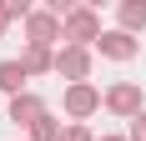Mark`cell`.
I'll return each mask as SVG.
<instances>
[{
  "mask_svg": "<svg viewBox=\"0 0 146 141\" xmlns=\"http://www.w3.org/2000/svg\"><path fill=\"white\" fill-rule=\"evenodd\" d=\"M60 131H66V126H60L56 116H40V121L25 131V141H60Z\"/></svg>",
  "mask_w": 146,
  "mask_h": 141,
  "instance_id": "8fae6325",
  "label": "cell"
},
{
  "mask_svg": "<svg viewBox=\"0 0 146 141\" xmlns=\"http://www.w3.org/2000/svg\"><path fill=\"white\" fill-rule=\"evenodd\" d=\"M5 10H10V20H30V0H5Z\"/></svg>",
  "mask_w": 146,
  "mask_h": 141,
  "instance_id": "4fadbf2b",
  "label": "cell"
},
{
  "mask_svg": "<svg viewBox=\"0 0 146 141\" xmlns=\"http://www.w3.org/2000/svg\"><path fill=\"white\" fill-rule=\"evenodd\" d=\"M116 20H121L126 35L141 41V30H146V0H121V5H116Z\"/></svg>",
  "mask_w": 146,
  "mask_h": 141,
  "instance_id": "30bf717a",
  "label": "cell"
},
{
  "mask_svg": "<svg viewBox=\"0 0 146 141\" xmlns=\"http://www.w3.org/2000/svg\"><path fill=\"white\" fill-rule=\"evenodd\" d=\"M106 111L121 116V121H136L146 111V96H141V81H111L106 86Z\"/></svg>",
  "mask_w": 146,
  "mask_h": 141,
  "instance_id": "3957f363",
  "label": "cell"
},
{
  "mask_svg": "<svg viewBox=\"0 0 146 141\" xmlns=\"http://www.w3.org/2000/svg\"><path fill=\"white\" fill-rule=\"evenodd\" d=\"M25 91H30V70L25 66H20V56H15V61H0V96H25Z\"/></svg>",
  "mask_w": 146,
  "mask_h": 141,
  "instance_id": "ba28073f",
  "label": "cell"
},
{
  "mask_svg": "<svg viewBox=\"0 0 146 141\" xmlns=\"http://www.w3.org/2000/svg\"><path fill=\"white\" fill-rule=\"evenodd\" d=\"M20 66H25L30 76H56V51H50V45H25V51H20Z\"/></svg>",
  "mask_w": 146,
  "mask_h": 141,
  "instance_id": "9c48e42d",
  "label": "cell"
},
{
  "mask_svg": "<svg viewBox=\"0 0 146 141\" xmlns=\"http://www.w3.org/2000/svg\"><path fill=\"white\" fill-rule=\"evenodd\" d=\"M101 10L96 5H76L71 15H66V45H86V51H96V41H101Z\"/></svg>",
  "mask_w": 146,
  "mask_h": 141,
  "instance_id": "7a4b0ae2",
  "label": "cell"
},
{
  "mask_svg": "<svg viewBox=\"0 0 146 141\" xmlns=\"http://www.w3.org/2000/svg\"><path fill=\"white\" fill-rule=\"evenodd\" d=\"M60 141H96V131H91V126H81V121H66Z\"/></svg>",
  "mask_w": 146,
  "mask_h": 141,
  "instance_id": "7c38bea8",
  "label": "cell"
},
{
  "mask_svg": "<svg viewBox=\"0 0 146 141\" xmlns=\"http://www.w3.org/2000/svg\"><path fill=\"white\" fill-rule=\"evenodd\" d=\"M96 51H101L106 61H121V66H126V61L141 56V41H136V35H126V30L116 25V30H106L101 41H96Z\"/></svg>",
  "mask_w": 146,
  "mask_h": 141,
  "instance_id": "8992f818",
  "label": "cell"
},
{
  "mask_svg": "<svg viewBox=\"0 0 146 141\" xmlns=\"http://www.w3.org/2000/svg\"><path fill=\"white\" fill-rule=\"evenodd\" d=\"M10 30V10H5V0H0V35Z\"/></svg>",
  "mask_w": 146,
  "mask_h": 141,
  "instance_id": "9a60e30c",
  "label": "cell"
},
{
  "mask_svg": "<svg viewBox=\"0 0 146 141\" xmlns=\"http://www.w3.org/2000/svg\"><path fill=\"white\" fill-rule=\"evenodd\" d=\"M96 141H131V136H96Z\"/></svg>",
  "mask_w": 146,
  "mask_h": 141,
  "instance_id": "2e32d148",
  "label": "cell"
},
{
  "mask_svg": "<svg viewBox=\"0 0 146 141\" xmlns=\"http://www.w3.org/2000/svg\"><path fill=\"white\" fill-rule=\"evenodd\" d=\"M40 116H50V106H45V96H35V91H25V96H15V101H10V121H15V126H25V131H30Z\"/></svg>",
  "mask_w": 146,
  "mask_h": 141,
  "instance_id": "52a82bcc",
  "label": "cell"
},
{
  "mask_svg": "<svg viewBox=\"0 0 146 141\" xmlns=\"http://www.w3.org/2000/svg\"><path fill=\"white\" fill-rule=\"evenodd\" d=\"M126 136H131V141H146V111H141V116H136L131 126H126Z\"/></svg>",
  "mask_w": 146,
  "mask_h": 141,
  "instance_id": "5bb4252c",
  "label": "cell"
},
{
  "mask_svg": "<svg viewBox=\"0 0 146 141\" xmlns=\"http://www.w3.org/2000/svg\"><path fill=\"white\" fill-rule=\"evenodd\" d=\"M91 61H96V51H86V45H60L56 51V76L66 86H81V81H91Z\"/></svg>",
  "mask_w": 146,
  "mask_h": 141,
  "instance_id": "277c9868",
  "label": "cell"
},
{
  "mask_svg": "<svg viewBox=\"0 0 146 141\" xmlns=\"http://www.w3.org/2000/svg\"><path fill=\"white\" fill-rule=\"evenodd\" d=\"M101 106H106V91H101V86H91V81L60 91V111H66V121H81V126H86Z\"/></svg>",
  "mask_w": 146,
  "mask_h": 141,
  "instance_id": "6da1fadb",
  "label": "cell"
},
{
  "mask_svg": "<svg viewBox=\"0 0 146 141\" xmlns=\"http://www.w3.org/2000/svg\"><path fill=\"white\" fill-rule=\"evenodd\" d=\"M56 41H66V20H60L56 10H30V20H25V45H50L56 51Z\"/></svg>",
  "mask_w": 146,
  "mask_h": 141,
  "instance_id": "5b68a950",
  "label": "cell"
}]
</instances>
